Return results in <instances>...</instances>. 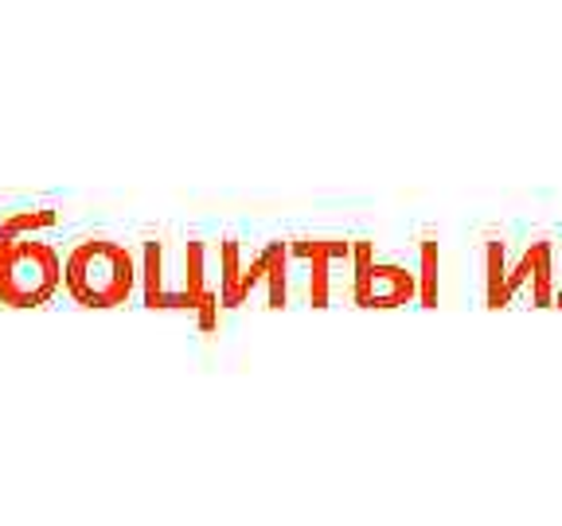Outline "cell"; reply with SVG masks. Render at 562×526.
Listing matches in <instances>:
<instances>
[{
  "mask_svg": "<svg viewBox=\"0 0 562 526\" xmlns=\"http://www.w3.org/2000/svg\"><path fill=\"white\" fill-rule=\"evenodd\" d=\"M63 285L83 308H118L140 285V266L125 242L83 238L63 261Z\"/></svg>",
  "mask_w": 562,
  "mask_h": 526,
  "instance_id": "obj_1",
  "label": "cell"
},
{
  "mask_svg": "<svg viewBox=\"0 0 562 526\" xmlns=\"http://www.w3.org/2000/svg\"><path fill=\"white\" fill-rule=\"evenodd\" d=\"M63 285V258L36 238H0V305L39 308Z\"/></svg>",
  "mask_w": 562,
  "mask_h": 526,
  "instance_id": "obj_2",
  "label": "cell"
},
{
  "mask_svg": "<svg viewBox=\"0 0 562 526\" xmlns=\"http://www.w3.org/2000/svg\"><path fill=\"white\" fill-rule=\"evenodd\" d=\"M418 296V273L399 261L375 258V242H352V305L359 308H403Z\"/></svg>",
  "mask_w": 562,
  "mask_h": 526,
  "instance_id": "obj_3",
  "label": "cell"
},
{
  "mask_svg": "<svg viewBox=\"0 0 562 526\" xmlns=\"http://www.w3.org/2000/svg\"><path fill=\"white\" fill-rule=\"evenodd\" d=\"M290 258L309 261V305L328 308L337 285H332V269H352V242L344 238H290Z\"/></svg>",
  "mask_w": 562,
  "mask_h": 526,
  "instance_id": "obj_4",
  "label": "cell"
},
{
  "mask_svg": "<svg viewBox=\"0 0 562 526\" xmlns=\"http://www.w3.org/2000/svg\"><path fill=\"white\" fill-rule=\"evenodd\" d=\"M266 258H270V278H266V308L290 305V238L266 242Z\"/></svg>",
  "mask_w": 562,
  "mask_h": 526,
  "instance_id": "obj_5",
  "label": "cell"
},
{
  "mask_svg": "<svg viewBox=\"0 0 562 526\" xmlns=\"http://www.w3.org/2000/svg\"><path fill=\"white\" fill-rule=\"evenodd\" d=\"M438 293H441V246L438 238H422L418 242V305L438 308Z\"/></svg>",
  "mask_w": 562,
  "mask_h": 526,
  "instance_id": "obj_6",
  "label": "cell"
},
{
  "mask_svg": "<svg viewBox=\"0 0 562 526\" xmlns=\"http://www.w3.org/2000/svg\"><path fill=\"white\" fill-rule=\"evenodd\" d=\"M56 222H59V211H51V207L12 211L9 219H0V238H36V231H51Z\"/></svg>",
  "mask_w": 562,
  "mask_h": 526,
  "instance_id": "obj_7",
  "label": "cell"
},
{
  "mask_svg": "<svg viewBox=\"0 0 562 526\" xmlns=\"http://www.w3.org/2000/svg\"><path fill=\"white\" fill-rule=\"evenodd\" d=\"M508 281V261H504V242L488 238L485 242V305L500 308V293Z\"/></svg>",
  "mask_w": 562,
  "mask_h": 526,
  "instance_id": "obj_8",
  "label": "cell"
},
{
  "mask_svg": "<svg viewBox=\"0 0 562 526\" xmlns=\"http://www.w3.org/2000/svg\"><path fill=\"white\" fill-rule=\"evenodd\" d=\"M554 305H559V308H562V289H559V296H554Z\"/></svg>",
  "mask_w": 562,
  "mask_h": 526,
  "instance_id": "obj_9",
  "label": "cell"
}]
</instances>
